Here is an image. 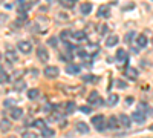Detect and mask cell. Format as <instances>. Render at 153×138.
Returning <instances> with one entry per match:
<instances>
[{"mask_svg": "<svg viewBox=\"0 0 153 138\" xmlns=\"http://www.w3.org/2000/svg\"><path fill=\"white\" fill-rule=\"evenodd\" d=\"M9 128H11V123L8 120H2V121H0V131L6 132V131H9Z\"/></svg>", "mask_w": 153, "mask_h": 138, "instance_id": "cell-25", "label": "cell"}, {"mask_svg": "<svg viewBox=\"0 0 153 138\" xmlns=\"http://www.w3.org/2000/svg\"><path fill=\"white\" fill-rule=\"evenodd\" d=\"M60 3L65 6V8H72L75 2H72V0H60Z\"/></svg>", "mask_w": 153, "mask_h": 138, "instance_id": "cell-30", "label": "cell"}, {"mask_svg": "<svg viewBox=\"0 0 153 138\" xmlns=\"http://www.w3.org/2000/svg\"><path fill=\"white\" fill-rule=\"evenodd\" d=\"M17 48H19V51L23 52V54H29V52L32 51V45H31V42H28V40L19 42V43H17Z\"/></svg>", "mask_w": 153, "mask_h": 138, "instance_id": "cell-3", "label": "cell"}, {"mask_svg": "<svg viewBox=\"0 0 153 138\" xmlns=\"http://www.w3.org/2000/svg\"><path fill=\"white\" fill-rule=\"evenodd\" d=\"M34 128H37V129H40V131L46 129V123H45V120H42V118H38V120H35V121H34Z\"/></svg>", "mask_w": 153, "mask_h": 138, "instance_id": "cell-21", "label": "cell"}, {"mask_svg": "<svg viewBox=\"0 0 153 138\" xmlns=\"http://www.w3.org/2000/svg\"><path fill=\"white\" fill-rule=\"evenodd\" d=\"M127 60H129V57H127V51L126 49H118L117 51V61H123V63H126Z\"/></svg>", "mask_w": 153, "mask_h": 138, "instance_id": "cell-11", "label": "cell"}, {"mask_svg": "<svg viewBox=\"0 0 153 138\" xmlns=\"http://www.w3.org/2000/svg\"><path fill=\"white\" fill-rule=\"evenodd\" d=\"M72 2H76V0H72Z\"/></svg>", "mask_w": 153, "mask_h": 138, "instance_id": "cell-41", "label": "cell"}, {"mask_svg": "<svg viewBox=\"0 0 153 138\" xmlns=\"http://www.w3.org/2000/svg\"><path fill=\"white\" fill-rule=\"evenodd\" d=\"M124 75L129 80H136L138 78V71L135 69V68H126L124 69Z\"/></svg>", "mask_w": 153, "mask_h": 138, "instance_id": "cell-8", "label": "cell"}, {"mask_svg": "<svg viewBox=\"0 0 153 138\" xmlns=\"http://www.w3.org/2000/svg\"><path fill=\"white\" fill-rule=\"evenodd\" d=\"M138 110H141V112H144V110H149V106H146L144 103H139V107H138Z\"/></svg>", "mask_w": 153, "mask_h": 138, "instance_id": "cell-35", "label": "cell"}, {"mask_svg": "<svg viewBox=\"0 0 153 138\" xmlns=\"http://www.w3.org/2000/svg\"><path fill=\"white\" fill-rule=\"evenodd\" d=\"M25 2H26V0H19V3H25Z\"/></svg>", "mask_w": 153, "mask_h": 138, "instance_id": "cell-38", "label": "cell"}, {"mask_svg": "<svg viewBox=\"0 0 153 138\" xmlns=\"http://www.w3.org/2000/svg\"><path fill=\"white\" fill-rule=\"evenodd\" d=\"M72 39H75V40H84L86 39V32L75 31V32H72Z\"/></svg>", "mask_w": 153, "mask_h": 138, "instance_id": "cell-20", "label": "cell"}, {"mask_svg": "<svg viewBox=\"0 0 153 138\" xmlns=\"http://www.w3.org/2000/svg\"><path fill=\"white\" fill-rule=\"evenodd\" d=\"M118 100H120V98H118L117 94H110L109 98H107V104H109V106H115V104L118 103Z\"/></svg>", "mask_w": 153, "mask_h": 138, "instance_id": "cell-19", "label": "cell"}, {"mask_svg": "<svg viewBox=\"0 0 153 138\" xmlns=\"http://www.w3.org/2000/svg\"><path fill=\"white\" fill-rule=\"evenodd\" d=\"M132 120L135 123H138V124H143L146 121V114H144V112H141V110H135L133 114H132Z\"/></svg>", "mask_w": 153, "mask_h": 138, "instance_id": "cell-7", "label": "cell"}, {"mask_svg": "<svg viewBox=\"0 0 153 138\" xmlns=\"http://www.w3.org/2000/svg\"><path fill=\"white\" fill-rule=\"evenodd\" d=\"M83 81H86V83H97L98 81V77L87 74V75H83Z\"/></svg>", "mask_w": 153, "mask_h": 138, "instance_id": "cell-22", "label": "cell"}, {"mask_svg": "<svg viewBox=\"0 0 153 138\" xmlns=\"http://www.w3.org/2000/svg\"><path fill=\"white\" fill-rule=\"evenodd\" d=\"M9 115H11L12 120H20V118L23 117V109H22V107H12Z\"/></svg>", "mask_w": 153, "mask_h": 138, "instance_id": "cell-10", "label": "cell"}, {"mask_svg": "<svg viewBox=\"0 0 153 138\" xmlns=\"http://www.w3.org/2000/svg\"><path fill=\"white\" fill-rule=\"evenodd\" d=\"M42 135H43L45 138H54L55 132H54L52 129H48V128H46V129H43V131H42Z\"/></svg>", "mask_w": 153, "mask_h": 138, "instance_id": "cell-26", "label": "cell"}, {"mask_svg": "<svg viewBox=\"0 0 153 138\" xmlns=\"http://www.w3.org/2000/svg\"><path fill=\"white\" fill-rule=\"evenodd\" d=\"M66 72H68L69 75H78V74H80V66L75 65V63H68Z\"/></svg>", "mask_w": 153, "mask_h": 138, "instance_id": "cell-9", "label": "cell"}, {"mask_svg": "<svg viewBox=\"0 0 153 138\" xmlns=\"http://www.w3.org/2000/svg\"><path fill=\"white\" fill-rule=\"evenodd\" d=\"M80 11L83 12V14H86V16L91 14V11H92V3H89V2H87V3H83L81 8H80Z\"/></svg>", "mask_w": 153, "mask_h": 138, "instance_id": "cell-18", "label": "cell"}, {"mask_svg": "<svg viewBox=\"0 0 153 138\" xmlns=\"http://www.w3.org/2000/svg\"><path fill=\"white\" fill-rule=\"evenodd\" d=\"M74 110H75V103L74 101H68L65 104V112H66V114H72Z\"/></svg>", "mask_w": 153, "mask_h": 138, "instance_id": "cell-24", "label": "cell"}, {"mask_svg": "<svg viewBox=\"0 0 153 138\" xmlns=\"http://www.w3.org/2000/svg\"><path fill=\"white\" fill-rule=\"evenodd\" d=\"M57 42H58V40L55 39V37H51V39L48 40V45H51L52 48H55V46H57Z\"/></svg>", "mask_w": 153, "mask_h": 138, "instance_id": "cell-33", "label": "cell"}, {"mask_svg": "<svg viewBox=\"0 0 153 138\" xmlns=\"http://www.w3.org/2000/svg\"><path fill=\"white\" fill-rule=\"evenodd\" d=\"M110 16V6L107 5H103V6H100L98 11H97V17H101V19H107Z\"/></svg>", "mask_w": 153, "mask_h": 138, "instance_id": "cell-5", "label": "cell"}, {"mask_svg": "<svg viewBox=\"0 0 153 138\" xmlns=\"http://www.w3.org/2000/svg\"><path fill=\"white\" fill-rule=\"evenodd\" d=\"M133 37H135V32H127L126 37H124V42H126V43H129V42L133 39Z\"/></svg>", "mask_w": 153, "mask_h": 138, "instance_id": "cell-32", "label": "cell"}, {"mask_svg": "<svg viewBox=\"0 0 153 138\" xmlns=\"http://www.w3.org/2000/svg\"><path fill=\"white\" fill-rule=\"evenodd\" d=\"M69 37H72L71 31H61V40H65V43L69 40Z\"/></svg>", "mask_w": 153, "mask_h": 138, "instance_id": "cell-29", "label": "cell"}, {"mask_svg": "<svg viewBox=\"0 0 153 138\" xmlns=\"http://www.w3.org/2000/svg\"><path fill=\"white\" fill-rule=\"evenodd\" d=\"M152 43H153V39H152Z\"/></svg>", "mask_w": 153, "mask_h": 138, "instance_id": "cell-42", "label": "cell"}, {"mask_svg": "<svg viewBox=\"0 0 153 138\" xmlns=\"http://www.w3.org/2000/svg\"><path fill=\"white\" fill-rule=\"evenodd\" d=\"M37 57H38V60H40V61H43V63H46V61L49 60V54H48L45 46H40V48L37 49Z\"/></svg>", "mask_w": 153, "mask_h": 138, "instance_id": "cell-6", "label": "cell"}, {"mask_svg": "<svg viewBox=\"0 0 153 138\" xmlns=\"http://www.w3.org/2000/svg\"><path fill=\"white\" fill-rule=\"evenodd\" d=\"M0 72H2V71H0Z\"/></svg>", "mask_w": 153, "mask_h": 138, "instance_id": "cell-43", "label": "cell"}, {"mask_svg": "<svg viewBox=\"0 0 153 138\" xmlns=\"http://www.w3.org/2000/svg\"><path fill=\"white\" fill-rule=\"evenodd\" d=\"M87 103H89V104H95V106H101L104 101H103V98L98 95V92L94 91V92L89 94V97H87Z\"/></svg>", "mask_w": 153, "mask_h": 138, "instance_id": "cell-2", "label": "cell"}, {"mask_svg": "<svg viewBox=\"0 0 153 138\" xmlns=\"http://www.w3.org/2000/svg\"><path fill=\"white\" fill-rule=\"evenodd\" d=\"M107 128L110 129V131H115L118 128V120H117V117H110L109 120H107Z\"/></svg>", "mask_w": 153, "mask_h": 138, "instance_id": "cell-16", "label": "cell"}, {"mask_svg": "<svg viewBox=\"0 0 153 138\" xmlns=\"http://www.w3.org/2000/svg\"><path fill=\"white\" fill-rule=\"evenodd\" d=\"M150 112H152V114H153V109H152V110H150Z\"/></svg>", "mask_w": 153, "mask_h": 138, "instance_id": "cell-40", "label": "cell"}, {"mask_svg": "<svg viewBox=\"0 0 153 138\" xmlns=\"http://www.w3.org/2000/svg\"><path fill=\"white\" fill-rule=\"evenodd\" d=\"M38 94H40V91H38V89H29L28 91V98L29 100H35L38 97Z\"/></svg>", "mask_w": 153, "mask_h": 138, "instance_id": "cell-27", "label": "cell"}, {"mask_svg": "<svg viewBox=\"0 0 153 138\" xmlns=\"http://www.w3.org/2000/svg\"><path fill=\"white\" fill-rule=\"evenodd\" d=\"M81 112H84V114H89V112H91V107H86V106H83V107H81Z\"/></svg>", "mask_w": 153, "mask_h": 138, "instance_id": "cell-36", "label": "cell"}, {"mask_svg": "<svg viewBox=\"0 0 153 138\" xmlns=\"http://www.w3.org/2000/svg\"><path fill=\"white\" fill-rule=\"evenodd\" d=\"M6 49H8V51H6V58H8V61H16V60H17V55H16V52H14V49H11V46H8Z\"/></svg>", "mask_w": 153, "mask_h": 138, "instance_id": "cell-17", "label": "cell"}, {"mask_svg": "<svg viewBox=\"0 0 153 138\" xmlns=\"http://www.w3.org/2000/svg\"><path fill=\"white\" fill-rule=\"evenodd\" d=\"M75 129L78 131L80 134H87L89 132V126L86 123H83V121H80V123H76V126H75Z\"/></svg>", "mask_w": 153, "mask_h": 138, "instance_id": "cell-15", "label": "cell"}, {"mask_svg": "<svg viewBox=\"0 0 153 138\" xmlns=\"http://www.w3.org/2000/svg\"><path fill=\"white\" fill-rule=\"evenodd\" d=\"M120 124H121V126H124V128H129L130 126V118L127 117V115H121L120 117Z\"/></svg>", "mask_w": 153, "mask_h": 138, "instance_id": "cell-23", "label": "cell"}, {"mask_svg": "<svg viewBox=\"0 0 153 138\" xmlns=\"http://www.w3.org/2000/svg\"><path fill=\"white\" fill-rule=\"evenodd\" d=\"M118 87H123V89H124V87H126V83H121V81H120V83H118Z\"/></svg>", "mask_w": 153, "mask_h": 138, "instance_id": "cell-37", "label": "cell"}, {"mask_svg": "<svg viewBox=\"0 0 153 138\" xmlns=\"http://www.w3.org/2000/svg\"><path fill=\"white\" fill-rule=\"evenodd\" d=\"M147 43H149L147 35H144V34H139V35H138V39H136V45H138L139 48H144V46H147Z\"/></svg>", "mask_w": 153, "mask_h": 138, "instance_id": "cell-13", "label": "cell"}, {"mask_svg": "<svg viewBox=\"0 0 153 138\" xmlns=\"http://www.w3.org/2000/svg\"><path fill=\"white\" fill-rule=\"evenodd\" d=\"M150 131H153V124H152V126H150Z\"/></svg>", "mask_w": 153, "mask_h": 138, "instance_id": "cell-39", "label": "cell"}, {"mask_svg": "<svg viewBox=\"0 0 153 138\" xmlns=\"http://www.w3.org/2000/svg\"><path fill=\"white\" fill-rule=\"evenodd\" d=\"M22 138H37V134L32 132V131H25L23 135H22Z\"/></svg>", "mask_w": 153, "mask_h": 138, "instance_id": "cell-28", "label": "cell"}, {"mask_svg": "<svg viewBox=\"0 0 153 138\" xmlns=\"http://www.w3.org/2000/svg\"><path fill=\"white\" fill-rule=\"evenodd\" d=\"M25 87H26V81L25 80H17V81H14V84H12V89L17 91V92L25 91Z\"/></svg>", "mask_w": 153, "mask_h": 138, "instance_id": "cell-12", "label": "cell"}, {"mask_svg": "<svg viewBox=\"0 0 153 138\" xmlns=\"http://www.w3.org/2000/svg\"><path fill=\"white\" fill-rule=\"evenodd\" d=\"M58 74H60V69L57 66H48V68H45V75L48 78H57Z\"/></svg>", "mask_w": 153, "mask_h": 138, "instance_id": "cell-4", "label": "cell"}, {"mask_svg": "<svg viewBox=\"0 0 153 138\" xmlns=\"http://www.w3.org/2000/svg\"><path fill=\"white\" fill-rule=\"evenodd\" d=\"M9 81V77H8V74H5L3 71L0 72V83H8Z\"/></svg>", "mask_w": 153, "mask_h": 138, "instance_id": "cell-31", "label": "cell"}, {"mask_svg": "<svg viewBox=\"0 0 153 138\" xmlns=\"http://www.w3.org/2000/svg\"><path fill=\"white\" fill-rule=\"evenodd\" d=\"M118 35H115V34H112V35H109L107 37V40H106V46H109V48H112V46H115L118 43Z\"/></svg>", "mask_w": 153, "mask_h": 138, "instance_id": "cell-14", "label": "cell"}, {"mask_svg": "<svg viewBox=\"0 0 153 138\" xmlns=\"http://www.w3.org/2000/svg\"><path fill=\"white\" fill-rule=\"evenodd\" d=\"M92 124L95 126V129L100 131V132H104V129L107 128L104 115H97V117H94V118H92Z\"/></svg>", "mask_w": 153, "mask_h": 138, "instance_id": "cell-1", "label": "cell"}, {"mask_svg": "<svg viewBox=\"0 0 153 138\" xmlns=\"http://www.w3.org/2000/svg\"><path fill=\"white\" fill-rule=\"evenodd\" d=\"M3 104H5V107H12V106L16 104V101H14V100H6Z\"/></svg>", "mask_w": 153, "mask_h": 138, "instance_id": "cell-34", "label": "cell"}]
</instances>
